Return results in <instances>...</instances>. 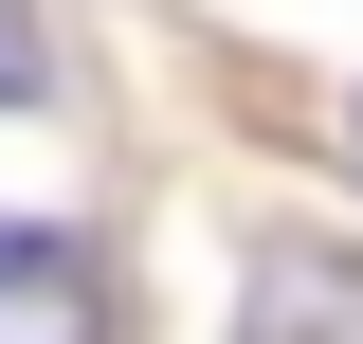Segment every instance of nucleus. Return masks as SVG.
Returning a JSON list of instances; mask_svg holds the SVG:
<instances>
[{"mask_svg":"<svg viewBox=\"0 0 363 344\" xmlns=\"http://www.w3.org/2000/svg\"><path fill=\"white\" fill-rule=\"evenodd\" d=\"M55 91V55H37V0H0V109H37Z\"/></svg>","mask_w":363,"mask_h":344,"instance_id":"7ed1b4c3","label":"nucleus"},{"mask_svg":"<svg viewBox=\"0 0 363 344\" xmlns=\"http://www.w3.org/2000/svg\"><path fill=\"white\" fill-rule=\"evenodd\" d=\"M0 344H109V272L37 217H0Z\"/></svg>","mask_w":363,"mask_h":344,"instance_id":"f03ea898","label":"nucleus"},{"mask_svg":"<svg viewBox=\"0 0 363 344\" xmlns=\"http://www.w3.org/2000/svg\"><path fill=\"white\" fill-rule=\"evenodd\" d=\"M236 344H363V254L272 236V254L236 272Z\"/></svg>","mask_w":363,"mask_h":344,"instance_id":"f257e3e1","label":"nucleus"},{"mask_svg":"<svg viewBox=\"0 0 363 344\" xmlns=\"http://www.w3.org/2000/svg\"><path fill=\"white\" fill-rule=\"evenodd\" d=\"M345 145H363V109H345Z\"/></svg>","mask_w":363,"mask_h":344,"instance_id":"20e7f679","label":"nucleus"}]
</instances>
